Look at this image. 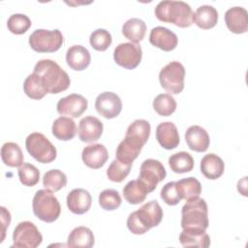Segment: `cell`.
Instances as JSON below:
<instances>
[{
    "mask_svg": "<svg viewBox=\"0 0 248 248\" xmlns=\"http://www.w3.org/2000/svg\"><path fill=\"white\" fill-rule=\"evenodd\" d=\"M124 199L131 204H139L142 202L149 194L146 187L139 180L129 181L122 190Z\"/></svg>",
    "mask_w": 248,
    "mask_h": 248,
    "instance_id": "obj_30",
    "label": "cell"
},
{
    "mask_svg": "<svg viewBox=\"0 0 248 248\" xmlns=\"http://www.w3.org/2000/svg\"><path fill=\"white\" fill-rule=\"evenodd\" d=\"M185 140L189 148L197 152L206 151L210 143L209 135L205 129L199 125H193L187 129Z\"/></svg>",
    "mask_w": 248,
    "mask_h": 248,
    "instance_id": "obj_22",
    "label": "cell"
},
{
    "mask_svg": "<svg viewBox=\"0 0 248 248\" xmlns=\"http://www.w3.org/2000/svg\"><path fill=\"white\" fill-rule=\"evenodd\" d=\"M94 242L95 238L92 231L87 227L79 226L75 228L68 235L67 245L73 248H90L94 245Z\"/></svg>",
    "mask_w": 248,
    "mask_h": 248,
    "instance_id": "obj_27",
    "label": "cell"
},
{
    "mask_svg": "<svg viewBox=\"0 0 248 248\" xmlns=\"http://www.w3.org/2000/svg\"><path fill=\"white\" fill-rule=\"evenodd\" d=\"M218 12L210 5L200 6L193 14V22L202 29H210L217 24Z\"/></svg>",
    "mask_w": 248,
    "mask_h": 248,
    "instance_id": "obj_26",
    "label": "cell"
},
{
    "mask_svg": "<svg viewBox=\"0 0 248 248\" xmlns=\"http://www.w3.org/2000/svg\"><path fill=\"white\" fill-rule=\"evenodd\" d=\"M166 169L160 161L146 159L140 166L138 179L146 187L147 191L151 193L156 189L158 183L166 178Z\"/></svg>",
    "mask_w": 248,
    "mask_h": 248,
    "instance_id": "obj_10",
    "label": "cell"
},
{
    "mask_svg": "<svg viewBox=\"0 0 248 248\" xmlns=\"http://www.w3.org/2000/svg\"><path fill=\"white\" fill-rule=\"evenodd\" d=\"M156 139L159 144L168 150L177 147L180 140L178 130L175 124L170 121L162 122L157 126Z\"/></svg>",
    "mask_w": 248,
    "mask_h": 248,
    "instance_id": "obj_19",
    "label": "cell"
},
{
    "mask_svg": "<svg viewBox=\"0 0 248 248\" xmlns=\"http://www.w3.org/2000/svg\"><path fill=\"white\" fill-rule=\"evenodd\" d=\"M17 173L20 182L27 187L35 186L40 180L39 170L30 163H23L19 166Z\"/></svg>",
    "mask_w": 248,
    "mask_h": 248,
    "instance_id": "obj_38",
    "label": "cell"
},
{
    "mask_svg": "<svg viewBox=\"0 0 248 248\" xmlns=\"http://www.w3.org/2000/svg\"><path fill=\"white\" fill-rule=\"evenodd\" d=\"M179 241L184 247L207 248L210 245L209 235L201 228H184L179 234Z\"/></svg>",
    "mask_w": 248,
    "mask_h": 248,
    "instance_id": "obj_20",
    "label": "cell"
},
{
    "mask_svg": "<svg viewBox=\"0 0 248 248\" xmlns=\"http://www.w3.org/2000/svg\"><path fill=\"white\" fill-rule=\"evenodd\" d=\"M141 57L142 50L140 46L134 43L119 44L113 50L115 63L128 70L137 68L141 61Z\"/></svg>",
    "mask_w": 248,
    "mask_h": 248,
    "instance_id": "obj_11",
    "label": "cell"
},
{
    "mask_svg": "<svg viewBox=\"0 0 248 248\" xmlns=\"http://www.w3.org/2000/svg\"><path fill=\"white\" fill-rule=\"evenodd\" d=\"M143 145L140 140L125 136L116 148V159L125 164H133V161L138 158Z\"/></svg>",
    "mask_w": 248,
    "mask_h": 248,
    "instance_id": "obj_21",
    "label": "cell"
},
{
    "mask_svg": "<svg viewBox=\"0 0 248 248\" xmlns=\"http://www.w3.org/2000/svg\"><path fill=\"white\" fill-rule=\"evenodd\" d=\"M149 42L152 46L164 51H170L176 47L178 39L170 29L163 26H156L150 31Z\"/></svg>",
    "mask_w": 248,
    "mask_h": 248,
    "instance_id": "obj_15",
    "label": "cell"
},
{
    "mask_svg": "<svg viewBox=\"0 0 248 248\" xmlns=\"http://www.w3.org/2000/svg\"><path fill=\"white\" fill-rule=\"evenodd\" d=\"M163 219V209L157 201H150L132 212L127 218V228L134 234H143L157 227Z\"/></svg>",
    "mask_w": 248,
    "mask_h": 248,
    "instance_id": "obj_2",
    "label": "cell"
},
{
    "mask_svg": "<svg viewBox=\"0 0 248 248\" xmlns=\"http://www.w3.org/2000/svg\"><path fill=\"white\" fill-rule=\"evenodd\" d=\"M161 199L169 205H176L181 201L175 186V181H170L165 184L160 193Z\"/></svg>",
    "mask_w": 248,
    "mask_h": 248,
    "instance_id": "obj_42",
    "label": "cell"
},
{
    "mask_svg": "<svg viewBox=\"0 0 248 248\" xmlns=\"http://www.w3.org/2000/svg\"><path fill=\"white\" fill-rule=\"evenodd\" d=\"M170 170L175 173L189 172L194 168V159L192 155L185 151H180L172 154L169 158Z\"/></svg>",
    "mask_w": 248,
    "mask_h": 248,
    "instance_id": "obj_32",
    "label": "cell"
},
{
    "mask_svg": "<svg viewBox=\"0 0 248 248\" xmlns=\"http://www.w3.org/2000/svg\"><path fill=\"white\" fill-rule=\"evenodd\" d=\"M246 181H247V177L246 176H244L241 180H239L238 181V183H237V190H238V192L240 193V194H242L243 196H247V187H246V185H247V183H246Z\"/></svg>",
    "mask_w": 248,
    "mask_h": 248,
    "instance_id": "obj_44",
    "label": "cell"
},
{
    "mask_svg": "<svg viewBox=\"0 0 248 248\" xmlns=\"http://www.w3.org/2000/svg\"><path fill=\"white\" fill-rule=\"evenodd\" d=\"M67 184V176L60 170H49L43 176L44 187L50 192H57Z\"/></svg>",
    "mask_w": 248,
    "mask_h": 248,
    "instance_id": "obj_34",
    "label": "cell"
},
{
    "mask_svg": "<svg viewBox=\"0 0 248 248\" xmlns=\"http://www.w3.org/2000/svg\"><path fill=\"white\" fill-rule=\"evenodd\" d=\"M87 100L79 94H70L61 98L57 105V112L62 116H70L71 118H77L82 115L87 109Z\"/></svg>",
    "mask_w": 248,
    "mask_h": 248,
    "instance_id": "obj_13",
    "label": "cell"
},
{
    "mask_svg": "<svg viewBox=\"0 0 248 248\" xmlns=\"http://www.w3.org/2000/svg\"><path fill=\"white\" fill-rule=\"evenodd\" d=\"M153 108L162 116H170L176 109V102L170 94H159L153 101Z\"/></svg>",
    "mask_w": 248,
    "mask_h": 248,
    "instance_id": "obj_36",
    "label": "cell"
},
{
    "mask_svg": "<svg viewBox=\"0 0 248 248\" xmlns=\"http://www.w3.org/2000/svg\"><path fill=\"white\" fill-rule=\"evenodd\" d=\"M175 186L180 199L186 202L198 199L202 193V185L195 177H186L175 181Z\"/></svg>",
    "mask_w": 248,
    "mask_h": 248,
    "instance_id": "obj_28",
    "label": "cell"
},
{
    "mask_svg": "<svg viewBox=\"0 0 248 248\" xmlns=\"http://www.w3.org/2000/svg\"><path fill=\"white\" fill-rule=\"evenodd\" d=\"M30 18L24 14H14L7 21V27L10 32L16 35L24 34L31 26Z\"/></svg>",
    "mask_w": 248,
    "mask_h": 248,
    "instance_id": "obj_39",
    "label": "cell"
},
{
    "mask_svg": "<svg viewBox=\"0 0 248 248\" xmlns=\"http://www.w3.org/2000/svg\"><path fill=\"white\" fill-rule=\"evenodd\" d=\"M89 43L94 49L98 51H105L111 45L112 38L108 30L99 28L91 33Z\"/></svg>",
    "mask_w": 248,
    "mask_h": 248,
    "instance_id": "obj_40",
    "label": "cell"
},
{
    "mask_svg": "<svg viewBox=\"0 0 248 248\" xmlns=\"http://www.w3.org/2000/svg\"><path fill=\"white\" fill-rule=\"evenodd\" d=\"M1 222H2V238L0 240V242H3L4 238H5V233H6V229L7 227H9L10 222H11V214L10 212L4 207L1 206Z\"/></svg>",
    "mask_w": 248,
    "mask_h": 248,
    "instance_id": "obj_43",
    "label": "cell"
},
{
    "mask_svg": "<svg viewBox=\"0 0 248 248\" xmlns=\"http://www.w3.org/2000/svg\"><path fill=\"white\" fill-rule=\"evenodd\" d=\"M225 170L224 161L216 154L209 153L202 157L201 161V171L207 179L219 178Z\"/></svg>",
    "mask_w": 248,
    "mask_h": 248,
    "instance_id": "obj_24",
    "label": "cell"
},
{
    "mask_svg": "<svg viewBox=\"0 0 248 248\" xmlns=\"http://www.w3.org/2000/svg\"><path fill=\"white\" fill-rule=\"evenodd\" d=\"M66 202L67 206L71 212L74 214L81 215L90 209L92 198L87 190L77 188L73 189L68 194Z\"/></svg>",
    "mask_w": 248,
    "mask_h": 248,
    "instance_id": "obj_18",
    "label": "cell"
},
{
    "mask_svg": "<svg viewBox=\"0 0 248 248\" xmlns=\"http://www.w3.org/2000/svg\"><path fill=\"white\" fill-rule=\"evenodd\" d=\"M104 126L101 120L92 115H87L80 119L78 124V138L83 142H93L98 140L103 134Z\"/></svg>",
    "mask_w": 248,
    "mask_h": 248,
    "instance_id": "obj_14",
    "label": "cell"
},
{
    "mask_svg": "<svg viewBox=\"0 0 248 248\" xmlns=\"http://www.w3.org/2000/svg\"><path fill=\"white\" fill-rule=\"evenodd\" d=\"M81 159L88 168L96 170L106 164L108 159V152L104 144L93 143L83 148Z\"/></svg>",
    "mask_w": 248,
    "mask_h": 248,
    "instance_id": "obj_17",
    "label": "cell"
},
{
    "mask_svg": "<svg viewBox=\"0 0 248 248\" xmlns=\"http://www.w3.org/2000/svg\"><path fill=\"white\" fill-rule=\"evenodd\" d=\"M33 212L40 220L52 223L58 219L61 213V205L57 198L48 190H38L32 202Z\"/></svg>",
    "mask_w": 248,
    "mask_h": 248,
    "instance_id": "obj_4",
    "label": "cell"
},
{
    "mask_svg": "<svg viewBox=\"0 0 248 248\" xmlns=\"http://www.w3.org/2000/svg\"><path fill=\"white\" fill-rule=\"evenodd\" d=\"M193 11L189 4L183 1L165 0L157 4L155 8L156 17L163 22L186 28L193 24Z\"/></svg>",
    "mask_w": 248,
    "mask_h": 248,
    "instance_id": "obj_3",
    "label": "cell"
},
{
    "mask_svg": "<svg viewBox=\"0 0 248 248\" xmlns=\"http://www.w3.org/2000/svg\"><path fill=\"white\" fill-rule=\"evenodd\" d=\"M23 90L24 93L33 100L43 99L47 93L44 88L39 76L34 72L25 78L23 82Z\"/></svg>",
    "mask_w": 248,
    "mask_h": 248,
    "instance_id": "obj_33",
    "label": "cell"
},
{
    "mask_svg": "<svg viewBox=\"0 0 248 248\" xmlns=\"http://www.w3.org/2000/svg\"><path fill=\"white\" fill-rule=\"evenodd\" d=\"M66 62L71 69L82 71L89 66L91 55L88 49L83 46L75 45L68 48L66 52Z\"/></svg>",
    "mask_w": 248,
    "mask_h": 248,
    "instance_id": "obj_23",
    "label": "cell"
},
{
    "mask_svg": "<svg viewBox=\"0 0 248 248\" xmlns=\"http://www.w3.org/2000/svg\"><path fill=\"white\" fill-rule=\"evenodd\" d=\"M95 108L103 117L112 119L118 116L121 112L122 102L116 93L105 91L97 96L95 100Z\"/></svg>",
    "mask_w": 248,
    "mask_h": 248,
    "instance_id": "obj_12",
    "label": "cell"
},
{
    "mask_svg": "<svg viewBox=\"0 0 248 248\" xmlns=\"http://www.w3.org/2000/svg\"><path fill=\"white\" fill-rule=\"evenodd\" d=\"M121 202L122 200L119 193L113 189H106L102 191L99 195L100 206L108 211L118 208L121 204Z\"/></svg>",
    "mask_w": 248,
    "mask_h": 248,
    "instance_id": "obj_41",
    "label": "cell"
},
{
    "mask_svg": "<svg viewBox=\"0 0 248 248\" xmlns=\"http://www.w3.org/2000/svg\"><path fill=\"white\" fill-rule=\"evenodd\" d=\"M64 38L60 30L36 29L29 36V45L37 52H54L63 45Z\"/></svg>",
    "mask_w": 248,
    "mask_h": 248,
    "instance_id": "obj_7",
    "label": "cell"
},
{
    "mask_svg": "<svg viewBox=\"0 0 248 248\" xmlns=\"http://www.w3.org/2000/svg\"><path fill=\"white\" fill-rule=\"evenodd\" d=\"M25 146L28 153L39 163H51L57 155L55 146L45 135L38 132L28 135L25 140Z\"/></svg>",
    "mask_w": 248,
    "mask_h": 248,
    "instance_id": "obj_6",
    "label": "cell"
},
{
    "mask_svg": "<svg viewBox=\"0 0 248 248\" xmlns=\"http://www.w3.org/2000/svg\"><path fill=\"white\" fill-rule=\"evenodd\" d=\"M208 209L203 199L188 201L181 209V227L184 228H208Z\"/></svg>",
    "mask_w": 248,
    "mask_h": 248,
    "instance_id": "obj_5",
    "label": "cell"
},
{
    "mask_svg": "<svg viewBox=\"0 0 248 248\" xmlns=\"http://www.w3.org/2000/svg\"><path fill=\"white\" fill-rule=\"evenodd\" d=\"M13 241L14 245L12 247L36 248L42 243L43 235L32 222L23 221L15 228Z\"/></svg>",
    "mask_w": 248,
    "mask_h": 248,
    "instance_id": "obj_9",
    "label": "cell"
},
{
    "mask_svg": "<svg viewBox=\"0 0 248 248\" xmlns=\"http://www.w3.org/2000/svg\"><path fill=\"white\" fill-rule=\"evenodd\" d=\"M51 132L52 135L60 140H71L77 134L76 122L71 117L60 116L52 123Z\"/></svg>",
    "mask_w": 248,
    "mask_h": 248,
    "instance_id": "obj_25",
    "label": "cell"
},
{
    "mask_svg": "<svg viewBox=\"0 0 248 248\" xmlns=\"http://www.w3.org/2000/svg\"><path fill=\"white\" fill-rule=\"evenodd\" d=\"M225 23L234 34H243L248 30V13L242 7L230 8L225 13Z\"/></svg>",
    "mask_w": 248,
    "mask_h": 248,
    "instance_id": "obj_16",
    "label": "cell"
},
{
    "mask_svg": "<svg viewBox=\"0 0 248 248\" xmlns=\"http://www.w3.org/2000/svg\"><path fill=\"white\" fill-rule=\"evenodd\" d=\"M145 31V22L138 17H132L128 19L122 26V34L126 39L134 44L140 42L144 38Z\"/></svg>",
    "mask_w": 248,
    "mask_h": 248,
    "instance_id": "obj_29",
    "label": "cell"
},
{
    "mask_svg": "<svg viewBox=\"0 0 248 248\" xmlns=\"http://www.w3.org/2000/svg\"><path fill=\"white\" fill-rule=\"evenodd\" d=\"M1 158L3 163L12 168L19 167L23 164V154L19 145L13 141L5 142L1 147Z\"/></svg>",
    "mask_w": 248,
    "mask_h": 248,
    "instance_id": "obj_31",
    "label": "cell"
},
{
    "mask_svg": "<svg viewBox=\"0 0 248 248\" xmlns=\"http://www.w3.org/2000/svg\"><path fill=\"white\" fill-rule=\"evenodd\" d=\"M34 73L39 76L42 84L47 93L57 94L67 90L70 86V77L53 60H39L34 67Z\"/></svg>",
    "mask_w": 248,
    "mask_h": 248,
    "instance_id": "obj_1",
    "label": "cell"
},
{
    "mask_svg": "<svg viewBox=\"0 0 248 248\" xmlns=\"http://www.w3.org/2000/svg\"><path fill=\"white\" fill-rule=\"evenodd\" d=\"M132 164H125L114 159L107 170V176L112 182H122L130 173Z\"/></svg>",
    "mask_w": 248,
    "mask_h": 248,
    "instance_id": "obj_37",
    "label": "cell"
},
{
    "mask_svg": "<svg viewBox=\"0 0 248 248\" xmlns=\"http://www.w3.org/2000/svg\"><path fill=\"white\" fill-rule=\"evenodd\" d=\"M185 68L178 61L168 63L159 73L161 86L170 95L179 94L184 89Z\"/></svg>",
    "mask_w": 248,
    "mask_h": 248,
    "instance_id": "obj_8",
    "label": "cell"
},
{
    "mask_svg": "<svg viewBox=\"0 0 248 248\" xmlns=\"http://www.w3.org/2000/svg\"><path fill=\"white\" fill-rule=\"evenodd\" d=\"M150 131V124L147 120L136 119L128 126L125 136L135 138L145 144L149 139Z\"/></svg>",
    "mask_w": 248,
    "mask_h": 248,
    "instance_id": "obj_35",
    "label": "cell"
}]
</instances>
